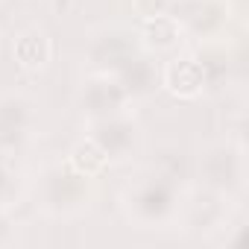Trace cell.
Wrapping results in <instances>:
<instances>
[{"label": "cell", "mask_w": 249, "mask_h": 249, "mask_svg": "<svg viewBox=\"0 0 249 249\" xmlns=\"http://www.w3.org/2000/svg\"><path fill=\"white\" fill-rule=\"evenodd\" d=\"M161 88L176 97V100H199L202 94H208V82H205V71L196 59L194 50H176L164 65H161Z\"/></svg>", "instance_id": "30bf717a"}, {"label": "cell", "mask_w": 249, "mask_h": 249, "mask_svg": "<svg viewBox=\"0 0 249 249\" xmlns=\"http://www.w3.org/2000/svg\"><path fill=\"white\" fill-rule=\"evenodd\" d=\"M6 211H9V208H3V205H0V229L6 226Z\"/></svg>", "instance_id": "d6986e66"}, {"label": "cell", "mask_w": 249, "mask_h": 249, "mask_svg": "<svg viewBox=\"0 0 249 249\" xmlns=\"http://www.w3.org/2000/svg\"><path fill=\"white\" fill-rule=\"evenodd\" d=\"M234 205H237V199L199 185L196 191H191L188 196H182L176 226L185 234H191V237L214 240L226 229V223L234 217Z\"/></svg>", "instance_id": "5b68a950"}, {"label": "cell", "mask_w": 249, "mask_h": 249, "mask_svg": "<svg viewBox=\"0 0 249 249\" xmlns=\"http://www.w3.org/2000/svg\"><path fill=\"white\" fill-rule=\"evenodd\" d=\"M202 71H205V82H208V91H217V88H226L229 79H231V53L226 47V41H205V44H196L194 47Z\"/></svg>", "instance_id": "5bb4252c"}, {"label": "cell", "mask_w": 249, "mask_h": 249, "mask_svg": "<svg viewBox=\"0 0 249 249\" xmlns=\"http://www.w3.org/2000/svg\"><path fill=\"white\" fill-rule=\"evenodd\" d=\"M132 12L141 18L150 15H161V12H173V0H132Z\"/></svg>", "instance_id": "e0dca14e"}, {"label": "cell", "mask_w": 249, "mask_h": 249, "mask_svg": "<svg viewBox=\"0 0 249 249\" xmlns=\"http://www.w3.org/2000/svg\"><path fill=\"white\" fill-rule=\"evenodd\" d=\"M53 56H56V44L44 27H27L12 38V59L21 71L38 73L53 62Z\"/></svg>", "instance_id": "4fadbf2b"}, {"label": "cell", "mask_w": 249, "mask_h": 249, "mask_svg": "<svg viewBox=\"0 0 249 249\" xmlns=\"http://www.w3.org/2000/svg\"><path fill=\"white\" fill-rule=\"evenodd\" d=\"M97 182L68 164V159L47 161L36 179V205L50 220H76L91 211Z\"/></svg>", "instance_id": "7a4b0ae2"}, {"label": "cell", "mask_w": 249, "mask_h": 249, "mask_svg": "<svg viewBox=\"0 0 249 249\" xmlns=\"http://www.w3.org/2000/svg\"><path fill=\"white\" fill-rule=\"evenodd\" d=\"M138 44L144 53L150 56H173L176 50H182V44L188 41L182 27H179V18L173 12H161V15H150V18H141L138 27Z\"/></svg>", "instance_id": "8fae6325"}, {"label": "cell", "mask_w": 249, "mask_h": 249, "mask_svg": "<svg viewBox=\"0 0 249 249\" xmlns=\"http://www.w3.org/2000/svg\"><path fill=\"white\" fill-rule=\"evenodd\" d=\"M114 76L120 79L123 88H126L132 103H138V100L153 97L161 88V62H159V56H150V53L141 50L138 56H132L126 65H123Z\"/></svg>", "instance_id": "7c38bea8"}, {"label": "cell", "mask_w": 249, "mask_h": 249, "mask_svg": "<svg viewBox=\"0 0 249 249\" xmlns=\"http://www.w3.org/2000/svg\"><path fill=\"white\" fill-rule=\"evenodd\" d=\"M120 211L135 229H173L179 220L182 191L179 182L159 173L156 167L138 173L120 191Z\"/></svg>", "instance_id": "6da1fadb"}, {"label": "cell", "mask_w": 249, "mask_h": 249, "mask_svg": "<svg viewBox=\"0 0 249 249\" xmlns=\"http://www.w3.org/2000/svg\"><path fill=\"white\" fill-rule=\"evenodd\" d=\"M138 53H141V44H138L135 27L120 24V21H108V24L94 27L85 38V47H82V59H85L88 73H117Z\"/></svg>", "instance_id": "277c9868"}, {"label": "cell", "mask_w": 249, "mask_h": 249, "mask_svg": "<svg viewBox=\"0 0 249 249\" xmlns=\"http://www.w3.org/2000/svg\"><path fill=\"white\" fill-rule=\"evenodd\" d=\"M76 108L82 120H100L111 114H123L132 108V97L120 85L114 73H88L76 91Z\"/></svg>", "instance_id": "9c48e42d"}, {"label": "cell", "mask_w": 249, "mask_h": 249, "mask_svg": "<svg viewBox=\"0 0 249 249\" xmlns=\"http://www.w3.org/2000/svg\"><path fill=\"white\" fill-rule=\"evenodd\" d=\"M65 159H68V164H71L73 170H79V173H85V176H91V179H97L106 167H111L108 156H106L88 135H82V138L71 147V153H68Z\"/></svg>", "instance_id": "9a60e30c"}, {"label": "cell", "mask_w": 249, "mask_h": 249, "mask_svg": "<svg viewBox=\"0 0 249 249\" xmlns=\"http://www.w3.org/2000/svg\"><path fill=\"white\" fill-rule=\"evenodd\" d=\"M185 38L205 44V41H226L234 24V3L231 0H182L173 6Z\"/></svg>", "instance_id": "52a82bcc"}, {"label": "cell", "mask_w": 249, "mask_h": 249, "mask_svg": "<svg viewBox=\"0 0 249 249\" xmlns=\"http://www.w3.org/2000/svg\"><path fill=\"white\" fill-rule=\"evenodd\" d=\"M176 3H182V0H173V6H176Z\"/></svg>", "instance_id": "ffe728a7"}, {"label": "cell", "mask_w": 249, "mask_h": 249, "mask_svg": "<svg viewBox=\"0 0 249 249\" xmlns=\"http://www.w3.org/2000/svg\"><path fill=\"white\" fill-rule=\"evenodd\" d=\"M21 196V185H18V173L9 156H0V205L12 208Z\"/></svg>", "instance_id": "2e32d148"}, {"label": "cell", "mask_w": 249, "mask_h": 249, "mask_svg": "<svg viewBox=\"0 0 249 249\" xmlns=\"http://www.w3.org/2000/svg\"><path fill=\"white\" fill-rule=\"evenodd\" d=\"M38 126V103L24 88L0 91V156L21 153Z\"/></svg>", "instance_id": "8992f818"}, {"label": "cell", "mask_w": 249, "mask_h": 249, "mask_svg": "<svg viewBox=\"0 0 249 249\" xmlns=\"http://www.w3.org/2000/svg\"><path fill=\"white\" fill-rule=\"evenodd\" d=\"M246 176L249 164H246V144L240 135L214 138L196 156V179L202 188L240 199L246 191Z\"/></svg>", "instance_id": "3957f363"}, {"label": "cell", "mask_w": 249, "mask_h": 249, "mask_svg": "<svg viewBox=\"0 0 249 249\" xmlns=\"http://www.w3.org/2000/svg\"><path fill=\"white\" fill-rule=\"evenodd\" d=\"M79 3L82 0H53V9H56V15H71Z\"/></svg>", "instance_id": "ac0fdd59"}, {"label": "cell", "mask_w": 249, "mask_h": 249, "mask_svg": "<svg viewBox=\"0 0 249 249\" xmlns=\"http://www.w3.org/2000/svg\"><path fill=\"white\" fill-rule=\"evenodd\" d=\"M85 135L108 156L111 164L129 161L132 156H138L141 141H144V132L138 126V120L132 117V111L100 117V120H85Z\"/></svg>", "instance_id": "ba28073f"}]
</instances>
